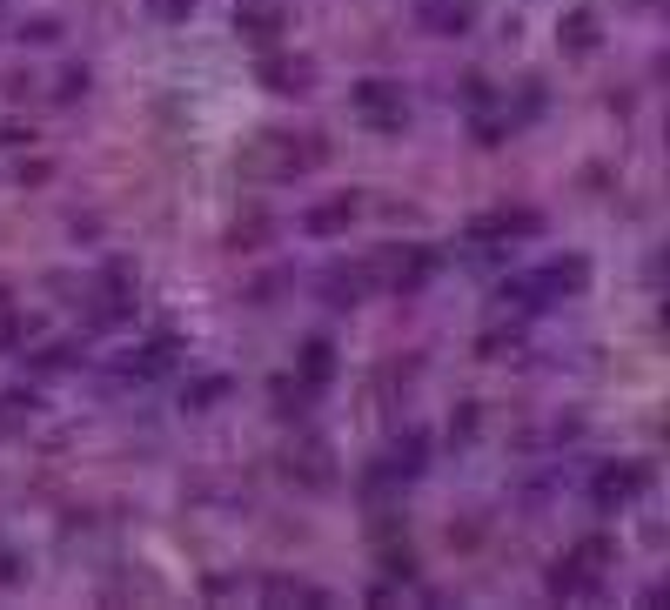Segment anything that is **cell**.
I'll list each match as a JSON object with an SVG mask.
<instances>
[{"mask_svg":"<svg viewBox=\"0 0 670 610\" xmlns=\"http://www.w3.org/2000/svg\"><path fill=\"white\" fill-rule=\"evenodd\" d=\"M349 215H356V202L342 195V202H322V208H315V215H309V228H315V235H329V222H349Z\"/></svg>","mask_w":670,"mask_h":610,"instance_id":"obj_3","label":"cell"},{"mask_svg":"<svg viewBox=\"0 0 670 610\" xmlns=\"http://www.w3.org/2000/svg\"><path fill=\"white\" fill-rule=\"evenodd\" d=\"M155 7H161V14H168V21H175V14H181V7H188V0H155Z\"/></svg>","mask_w":670,"mask_h":610,"instance_id":"obj_4","label":"cell"},{"mask_svg":"<svg viewBox=\"0 0 670 610\" xmlns=\"http://www.w3.org/2000/svg\"><path fill=\"white\" fill-rule=\"evenodd\" d=\"M630 490H644V463H617L597 476V503H630Z\"/></svg>","mask_w":670,"mask_h":610,"instance_id":"obj_2","label":"cell"},{"mask_svg":"<svg viewBox=\"0 0 670 610\" xmlns=\"http://www.w3.org/2000/svg\"><path fill=\"white\" fill-rule=\"evenodd\" d=\"M7 577H14V557H0V584H7Z\"/></svg>","mask_w":670,"mask_h":610,"instance_id":"obj_5","label":"cell"},{"mask_svg":"<svg viewBox=\"0 0 670 610\" xmlns=\"http://www.w3.org/2000/svg\"><path fill=\"white\" fill-rule=\"evenodd\" d=\"M356 108L369 114V128H402V121H409V101H402V88H389V81H356Z\"/></svg>","mask_w":670,"mask_h":610,"instance_id":"obj_1","label":"cell"}]
</instances>
